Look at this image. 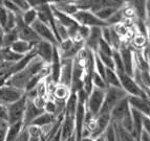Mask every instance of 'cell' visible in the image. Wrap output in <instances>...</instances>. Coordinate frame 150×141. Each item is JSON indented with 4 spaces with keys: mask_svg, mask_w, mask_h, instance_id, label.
I'll return each mask as SVG.
<instances>
[{
    "mask_svg": "<svg viewBox=\"0 0 150 141\" xmlns=\"http://www.w3.org/2000/svg\"><path fill=\"white\" fill-rule=\"evenodd\" d=\"M143 131H146L148 133H150V118L149 116H144L143 117Z\"/></svg>",
    "mask_w": 150,
    "mask_h": 141,
    "instance_id": "obj_37",
    "label": "cell"
},
{
    "mask_svg": "<svg viewBox=\"0 0 150 141\" xmlns=\"http://www.w3.org/2000/svg\"><path fill=\"white\" fill-rule=\"evenodd\" d=\"M43 112H44V110L38 108V107L35 106V104L33 102L32 99L28 98L26 108H25V112H24V116H23V119H22L24 128L30 126V123H32L39 115H41Z\"/></svg>",
    "mask_w": 150,
    "mask_h": 141,
    "instance_id": "obj_14",
    "label": "cell"
},
{
    "mask_svg": "<svg viewBox=\"0 0 150 141\" xmlns=\"http://www.w3.org/2000/svg\"><path fill=\"white\" fill-rule=\"evenodd\" d=\"M73 135H75V117L64 113L61 123V139L66 141Z\"/></svg>",
    "mask_w": 150,
    "mask_h": 141,
    "instance_id": "obj_18",
    "label": "cell"
},
{
    "mask_svg": "<svg viewBox=\"0 0 150 141\" xmlns=\"http://www.w3.org/2000/svg\"><path fill=\"white\" fill-rule=\"evenodd\" d=\"M6 128H0V141H4L5 140V133H6Z\"/></svg>",
    "mask_w": 150,
    "mask_h": 141,
    "instance_id": "obj_40",
    "label": "cell"
},
{
    "mask_svg": "<svg viewBox=\"0 0 150 141\" xmlns=\"http://www.w3.org/2000/svg\"><path fill=\"white\" fill-rule=\"evenodd\" d=\"M41 141H45L44 138H43V134H42V136H41Z\"/></svg>",
    "mask_w": 150,
    "mask_h": 141,
    "instance_id": "obj_47",
    "label": "cell"
},
{
    "mask_svg": "<svg viewBox=\"0 0 150 141\" xmlns=\"http://www.w3.org/2000/svg\"><path fill=\"white\" fill-rule=\"evenodd\" d=\"M123 1V3H128V2H130V1H133V0H122Z\"/></svg>",
    "mask_w": 150,
    "mask_h": 141,
    "instance_id": "obj_46",
    "label": "cell"
},
{
    "mask_svg": "<svg viewBox=\"0 0 150 141\" xmlns=\"http://www.w3.org/2000/svg\"><path fill=\"white\" fill-rule=\"evenodd\" d=\"M71 73H73V60L61 59V71L58 84L66 86L70 89Z\"/></svg>",
    "mask_w": 150,
    "mask_h": 141,
    "instance_id": "obj_13",
    "label": "cell"
},
{
    "mask_svg": "<svg viewBox=\"0 0 150 141\" xmlns=\"http://www.w3.org/2000/svg\"><path fill=\"white\" fill-rule=\"evenodd\" d=\"M105 82L108 87H115V88H121L120 79H119L118 73L112 69H106L105 73Z\"/></svg>",
    "mask_w": 150,
    "mask_h": 141,
    "instance_id": "obj_23",
    "label": "cell"
},
{
    "mask_svg": "<svg viewBox=\"0 0 150 141\" xmlns=\"http://www.w3.org/2000/svg\"><path fill=\"white\" fill-rule=\"evenodd\" d=\"M119 79H120L121 88L127 95L130 96H139L144 98H149V94L146 93L144 90L139 86L132 76L126 74L125 72H117Z\"/></svg>",
    "mask_w": 150,
    "mask_h": 141,
    "instance_id": "obj_4",
    "label": "cell"
},
{
    "mask_svg": "<svg viewBox=\"0 0 150 141\" xmlns=\"http://www.w3.org/2000/svg\"><path fill=\"white\" fill-rule=\"evenodd\" d=\"M57 117L58 116H55V115H53V114H48V113L43 112L41 115H39V116L30 123V126H37V128L42 130L43 128L52 126V124L55 122L56 119H57Z\"/></svg>",
    "mask_w": 150,
    "mask_h": 141,
    "instance_id": "obj_19",
    "label": "cell"
},
{
    "mask_svg": "<svg viewBox=\"0 0 150 141\" xmlns=\"http://www.w3.org/2000/svg\"><path fill=\"white\" fill-rule=\"evenodd\" d=\"M104 96H105V90L93 87V89L88 94L87 99H86V112L89 113L93 117L97 116L99 112H100L101 108H102L103 102H104Z\"/></svg>",
    "mask_w": 150,
    "mask_h": 141,
    "instance_id": "obj_5",
    "label": "cell"
},
{
    "mask_svg": "<svg viewBox=\"0 0 150 141\" xmlns=\"http://www.w3.org/2000/svg\"><path fill=\"white\" fill-rule=\"evenodd\" d=\"M118 51L120 53L125 73L132 76L133 71H134V58H133V52L134 51L128 45L124 44V43H122Z\"/></svg>",
    "mask_w": 150,
    "mask_h": 141,
    "instance_id": "obj_9",
    "label": "cell"
},
{
    "mask_svg": "<svg viewBox=\"0 0 150 141\" xmlns=\"http://www.w3.org/2000/svg\"><path fill=\"white\" fill-rule=\"evenodd\" d=\"M97 52H100L103 55H112L113 53V48L108 44L107 42H105L103 39H101L100 43H99V46H98Z\"/></svg>",
    "mask_w": 150,
    "mask_h": 141,
    "instance_id": "obj_31",
    "label": "cell"
},
{
    "mask_svg": "<svg viewBox=\"0 0 150 141\" xmlns=\"http://www.w3.org/2000/svg\"><path fill=\"white\" fill-rule=\"evenodd\" d=\"M25 92L23 90L17 89L15 87L3 85L0 87V105L6 106L19 99Z\"/></svg>",
    "mask_w": 150,
    "mask_h": 141,
    "instance_id": "obj_10",
    "label": "cell"
},
{
    "mask_svg": "<svg viewBox=\"0 0 150 141\" xmlns=\"http://www.w3.org/2000/svg\"><path fill=\"white\" fill-rule=\"evenodd\" d=\"M130 114V107L128 104L127 96L121 99L118 104L113 107V109L110 112V120L113 123L119 124L127 115Z\"/></svg>",
    "mask_w": 150,
    "mask_h": 141,
    "instance_id": "obj_12",
    "label": "cell"
},
{
    "mask_svg": "<svg viewBox=\"0 0 150 141\" xmlns=\"http://www.w3.org/2000/svg\"><path fill=\"white\" fill-rule=\"evenodd\" d=\"M66 141H75V135H73V136L70 137V138H68Z\"/></svg>",
    "mask_w": 150,
    "mask_h": 141,
    "instance_id": "obj_45",
    "label": "cell"
},
{
    "mask_svg": "<svg viewBox=\"0 0 150 141\" xmlns=\"http://www.w3.org/2000/svg\"><path fill=\"white\" fill-rule=\"evenodd\" d=\"M23 129H24V126H23L22 121L16 122V123H13V124H8L4 141L15 140V139L20 135V133L23 131Z\"/></svg>",
    "mask_w": 150,
    "mask_h": 141,
    "instance_id": "obj_21",
    "label": "cell"
},
{
    "mask_svg": "<svg viewBox=\"0 0 150 141\" xmlns=\"http://www.w3.org/2000/svg\"><path fill=\"white\" fill-rule=\"evenodd\" d=\"M93 141H104V137H103V135H101V136H98V137H96V138L93 139Z\"/></svg>",
    "mask_w": 150,
    "mask_h": 141,
    "instance_id": "obj_44",
    "label": "cell"
},
{
    "mask_svg": "<svg viewBox=\"0 0 150 141\" xmlns=\"http://www.w3.org/2000/svg\"><path fill=\"white\" fill-rule=\"evenodd\" d=\"M45 65L47 64H45L39 58L35 57L34 59L30 60V62L22 70H20V71L15 73V74L11 75L8 79V81H6V83H5V85L15 87L17 89L24 91L25 87H26L28 83L30 81V79H33L36 74H38L44 68Z\"/></svg>",
    "mask_w": 150,
    "mask_h": 141,
    "instance_id": "obj_1",
    "label": "cell"
},
{
    "mask_svg": "<svg viewBox=\"0 0 150 141\" xmlns=\"http://www.w3.org/2000/svg\"><path fill=\"white\" fill-rule=\"evenodd\" d=\"M5 126H8L6 121H4V120H1V119H0V128H5Z\"/></svg>",
    "mask_w": 150,
    "mask_h": 141,
    "instance_id": "obj_43",
    "label": "cell"
},
{
    "mask_svg": "<svg viewBox=\"0 0 150 141\" xmlns=\"http://www.w3.org/2000/svg\"><path fill=\"white\" fill-rule=\"evenodd\" d=\"M96 55H97V57L100 59V61L104 64V66H105L107 69L115 70V64H113L112 55H103V53H100V52H96Z\"/></svg>",
    "mask_w": 150,
    "mask_h": 141,
    "instance_id": "obj_30",
    "label": "cell"
},
{
    "mask_svg": "<svg viewBox=\"0 0 150 141\" xmlns=\"http://www.w3.org/2000/svg\"><path fill=\"white\" fill-rule=\"evenodd\" d=\"M43 110H44L45 113L53 114L55 116H59V114H58L57 111V105H56L54 99H46Z\"/></svg>",
    "mask_w": 150,
    "mask_h": 141,
    "instance_id": "obj_32",
    "label": "cell"
},
{
    "mask_svg": "<svg viewBox=\"0 0 150 141\" xmlns=\"http://www.w3.org/2000/svg\"><path fill=\"white\" fill-rule=\"evenodd\" d=\"M106 69H107V68L104 66V64L101 62L100 59H99V58L97 57V55L95 53V72L98 73L101 77H103V79H105Z\"/></svg>",
    "mask_w": 150,
    "mask_h": 141,
    "instance_id": "obj_33",
    "label": "cell"
},
{
    "mask_svg": "<svg viewBox=\"0 0 150 141\" xmlns=\"http://www.w3.org/2000/svg\"><path fill=\"white\" fill-rule=\"evenodd\" d=\"M3 35H4V30L0 26V49L2 48V42H3Z\"/></svg>",
    "mask_w": 150,
    "mask_h": 141,
    "instance_id": "obj_41",
    "label": "cell"
},
{
    "mask_svg": "<svg viewBox=\"0 0 150 141\" xmlns=\"http://www.w3.org/2000/svg\"><path fill=\"white\" fill-rule=\"evenodd\" d=\"M0 119L6 121V109H5V106H2V105H0Z\"/></svg>",
    "mask_w": 150,
    "mask_h": 141,
    "instance_id": "obj_39",
    "label": "cell"
},
{
    "mask_svg": "<svg viewBox=\"0 0 150 141\" xmlns=\"http://www.w3.org/2000/svg\"><path fill=\"white\" fill-rule=\"evenodd\" d=\"M127 100H128V104H129V107L131 109H134L140 112V113L146 115V116H149V114H150L149 98L127 95Z\"/></svg>",
    "mask_w": 150,
    "mask_h": 141,
    "instance_id": "obj_15",
    "label": "cell"
},
{
    "mask_svg": "<svg viewBox=\"0 0 150 141\" xmlns=\"http://www.w3.org/2000/svg\"><path fill=\"white\" fill-rule=\"evenodd\" d=\"M110 122H111L110 114H98L95 117V128H93V131L90 133V137L95 139L96 137L103 135Z\"/></svg>",
    "mask_w": 150,
    "mask_h": 141,
    "instance_id": "obj_16",
    "label": "cell"
},
{
    "mask_svg": "<svg viewBox=\"0 0 150 141\" xmlns=\"http://www.w3.org/2000/svg\"><path fill=\"white\" fill-rule=\"evenodd\" d=\"M104 141H115L117 140V126L113 122H110L103 133Z\"/></svg>",
    "mask_w": 150,
    "mask_h": 141,
    "instance_id": "obj_26",
    "label": "cell"
},
{
    "mask_svg": "<svg viewBox=\"0 0 150 141\" xmlns=\"http://www.w3.org/2000/svg\"><path fill=\"white\" fill-rule=\"evenodd\" d=\"M81 141H93V139L90 136H87V137H82Z\"/></svg>",
    "mask_w": 150,
    "mask_h": 141,
    "instance_id": "obj_42",
    "label": "cell"
},
{
    "mask_svg": "<svg viewBox=\"0 0 150 141\" xmlns=\"http://www.w3.org/2000/svg\"><path fill=\"white\" fill-rule=\"evenodd\" d=\"M21 19H22V21L25 24L30 26L37 20V11L35 8H28V10H25L24 12H22Z\"/></svg>",
    "mask_w": 150,
    "mask_h": 141,
    "instance_id": "obj_24",
    "label": "cell"
},
{
    "mask_svg": "<svg viewBox=\"0 0 150 141\" xmlns=\"http://www.w3.org/2000/svg\"><path fill=\"white\" fill-rule=\"evenodd\" d=\"M101 28L102 27H91L89 29V34H88L87 38L84 41V47L89 49L90 51L97 52L98 46L100 43L101 39H102V32H101Z\"/></svg>",
    "mask_w": 150,
    "mask_h": 141,
    "instance_id": "obj_17",
    "label": "cell"
},
{
    "mask_svg": "<svg viewBox=\"0 0 150 141\" xmlns=\"http://www.w3.org/2000/svg\"><path fill=\"white\" fill-rule=\"evenodd\" d=\"M127 94L123 91L122 88H115V87H108L105 90V96L99 114H110L113 107L120 102L121 99L125 98Z\"/></svg>",
    "mask_w": 150,
    "mask_h": 141,
    "instance_id": "obj_3",
    "label": "cell"
},
{
    "mask_svg": "<svg viewBox=\"0 0 150 141\" xmlns=\"http://www.w3.org/2000/svg\"><path fill=\"white\" fill-rule=\"evenodd\" d=\"M15 30L17 32L18 39L23 40L25 42H28L30 44L35 45L40 41V38L36 35V32L33 30V28L28 25H26L21 19V15L16 16V26Z\"/></svg>",
    "mask_w": 150,
    "mask_h": 141,
    "instance_id": "obj_7",
    "label": "cell"
},
{
    "mask_svg": "<svg viewBox=\"0 0 150 141\" xmlns=\"http://www.w3.org/2000/svg\"><path fill=\"white\" fill-rule=\"evenodd\" d=\"M71 17L75 19V21L78 24L86 26V27H104L107 26L104 21L100 20L97 16L91 13L90 11L86 10H78Z\"/></svg>",
    "mask_w": 150,
    "mask_h": 141,
    "instance_id": "obj_6",
    "label": "cell"
},
{
    "mask_svg": "<svg viewBox=\"0 0 150 141\" xmlns=\"http://www.w3.org/2000/svg\"><path fill=\"white\" fill-rule=\"evenodd\" d=\"M33 47H34V45L30 44V43L18 39L17 41H15V42L11 45L10 49L15 52V53H17V55H28V52L32 51Z\"/></svg>",
    "mask_w": 150,
    "mask_h": 141,
    "instance_id": "obj_20",
    "label": "cell"
},
{
    "mask_svg": "<svg viewBox=\"0 0 150 141\" xmlns=\"http://www.w3.org/2000/svg\"><path fill=\"white\" fill-rule=\"evenodd\" d=\"M139 141H150V133H148L146 131H142Z\"/></svg>",
    "mask_w": 150,
    "mask_h": 141,
    "instance_id": "obj_38",
    "label": "cell"
},
{
    "mask_svg": "<svg viewBox=\"0 0 150 141\" xmlns=\"http://www.w3.org/2000/svg\"><path fill=\"white\" fill-rule=\"evenodd\" d=\"M8 12L3 8L2 5H0V26L2 28H4L6 20H8Z\"/></svg>",
    "mask_w": 150,
    "mask_h": 141,
    "instance_id": "obj_35",
    "label": "cell"
},
{
    "mask_svg": "<svg viewBox=\"0 0 150 141\" xmlns=\"http://www.w3.org/2000/svg\"><path fill=\"white\" fill-rule=\"evenodd\" d=\"M70 94V89L68 87L63 86V85L57 84L55 85L53 89V96L55 100H60V102H66L67 97Z\"/></svg>",
    "mask_w": 150,
    "mask_h": 141,
    "instance_id": "obj_22",
    "label": "cell"
},
{
    "mask_svg": "<svg viewBox=\"0 0 150 141\" xmlns=\"http://www.w3.org/2000/svg\"><path fill=\"white\" fill-rule=\"evenodd\" d=\"M57 0H26L28 6L32 8H37L45 4H55Z\"/></svg>",
    "mask_w": 150,
    "mask_h": 141,
    "instance_id": "obj_34",
    "label": "cell"
},
{
    "mask_svg": "<svg viewBox=\"0 0 150 141\" xmlns=\"http://www.w3.org/2000/svg\"><path fill=\"white\" fill-rule=\"evenodd\" d=\"M28 138H30V134H28V128H24L23 131L20 133V135L13 141H28Z\"/></svg>",
    "mask_w": 150,
    "mask_h": 141,
    "instance_id": "obj_36",
    "label": "cell"
},
{
    "mask_svg": "<svg viewBox=\"0 0 150 141\" xmlns=\"http://www.w3.org/2000/svg\"><path fill=\"white\" fill-rule=\"evenodd\" d=\"M30 27L36 32V35L40 38V40L50 42L53 45H58V41L56 39L55 35H54V32L47 24H45V23L41 22V21H39L37 19L30 25Z\"/></svg>",
    "mask_w": 150,
    "mask_h": 141,
    "instance_id": "obj_11",
    "label": "cell"
},
{
    "mask_svg": "<svg viewBox=\"0 0 150 141\" xmlns=\"http://www.w3.org/2000/svg\"><path fill=\"white\" fill-rule=\"evenodd\" d=\"M56 45H53L52 43L40 40L39 42L34 45L33 51L36 55V57L39 58L45 64L50 65V62H52V59H53L54 47Z\"/></svg>",
    "mask_w": 150,
    "mask_h": 141,
    "instance_id": "obj_8",
    "label": "cell"
},
{
    "mask_svg": "<svg viewBox=\"0 0 150 141\" xmlns=\"http://www.w3.org/2000/svg\"><path fill=\"white\" fill-rule=\"evenodd\" d=\"M26 102H28V96L24 93L16 102L5 106V109H6V122H8V124H13L16 123V122L22 121L23 116H24L25 108H26Z\"/></svg>",
    "mask_w": 150,
    "mask_h": 141,
    "instance_id": "obj_2",
    "label": "cell"
},
{
    "mask_svg": "<svg viewBox=\"0 0 150 141\" xmlns=\"http://www.w3.org/2000/svg\"><path fill=\"white\" fill-rule=\"evenodd\" d=\"M91 82H93V85L95 88H99V89H102V90H106L108 88L105 79H103V77H101L98 73H96L95 71L91 74Z\"/></svg>",
    "mask_w": 150,
    "mask_h": 141,
    "instance_id": "obj_28",
    "label": "cell"
},
{
    "mask_svg": "<svg viewBox=\"0 0 150 141\" xmlns=\"http://www.w3.org/2000/svg\"><path fill=\"white\" fill-rule=\"evenodd\" d=\"M28 134H30L28 141H41L42 130L37 128V126H28Z\"/></svg>",
    "mask_w": 150,
    "mask_h": 141,
    "instance_id": "obj_29",
    "label": "cell"
},
{
    "mask_svg": "<svg viewBox=\"0 0 150 141\" xmlns=\"http://www.w3.org/2000/svg\"><path fill=\"white\" fill-rule=\"evenodd\" d=\"M123 20H124V16H123L122 10L119 8V10L106 21V24H107L108 26H115V25L122 23Z\"/></svg>",
    "mask_w": 150,
    "mask_h": 141,
    "instance_id": "obj_27",
    "label": "cell"
},
{
    "mask_svg": "<svg viewBox=\"0 0 150 141\" xmlns=\"http://www.w3.org/2000/svg\"><path fill=\"white\" fill-rule=\"evenodd\" d=\"M18 40L17 32H16L15 28L10 32H5L3 35V42H2V48H10V46L13 43Z\"/></svg>",
    "mask_w": 150,
    "mask_h": 141,
    "instance_id": "obj_25",
    "label": "cell"
},
{
    "mask_svg": "<svg viewBox=\"0 0 150 141\" xmlns=\"http://www.w3.org/2000/svg\"><path fill=\"white\" fill-rule=\"evenodd\" d=\"M2 2H3V0H0V5H2Z\"/></svg>",
    "mask_w": 150,
    "mask_h": 141,
    "instance_id": "obj_48",
    "label": "cell"
}]
</instances>
